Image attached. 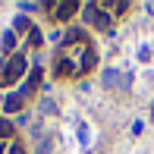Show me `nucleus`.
Wrapping results in <instances>:
<instances>
[{
  "label": "nucleus",
  "instance_id": "f257e3e1",
  "mask_svg": "<svg viewBox=\"0 0 154 154\" xmlns=\"http://www.w3.org/2000/svg\"><path fill=\"white\" fill-rule=\"evenodd\" d=\"M57 75L60 79H79V75L91 72L97 66V54L91 51L88 41H79V44H63L57 54Z\"/></svg>",
  "mask_w": 154,
  "mask_h": 154
},
{
  "label": "nucleus",
  "instance_id": "f03ea898",
  "mask_svg": "<svg viewBox=\"0 0 154 154\" xmlns=\"http://www.w3.org/2000/svg\"><path fill=\"white\" fill-rule=\"evenodd\" d=\"M82 22L85 25H91V29H97V32H110V25H113V16H110L107 10H104L101 3H82Z\"/></svg>",
  "mask_w": 154,
  "mask_h": 154
},
{
  "label": "nucleus",
  "instance_id": "7ed1b4c3",
  "mask_svg": "<svg viewBox=\"0 0 154 154\" xmlns=\"http://www.w3.org/2000/svg\"><path fill=\"white\" fill-rule=\"evenodd\" d=\"M25 72H29V60H25V54H13V57L6 60V66L0 69V88L16 85Z\"/></svg>",
  "mask_w": 154,
  "mask_h": 154
},
{
  "label": "nucleus",
  "instance_id": "20e7f679",
  "mask_svg": "<svg viewBox=\"0 0 154 154\" xmlns=\"http://www.w3.org/2000/svg\"><path fill=\"white\" fill-rule=\"evenodd\" d=\"M44 10L51 13L54 22H69V19H72L75 13L82 10V3H75V0H47Z\"/></svg>",
  "mask_w": 154,
  "mask_h": 154
},
{
  "label": "nucleus",
  "instance_id": "39448f33",
  "mask_svg": "<svg viewBox=\"0 0 154 154\" xmlns=\"http://www.w3.org/2000/svg\"><path fill=\"white\" fill-rule=\"evenodd\" d=\"M41 79H44V72H41V66H32V72L25 75V79H22V88H19V94H22V97H32L35 91H38Z\"/></svg>",
  "mask_w": 154,
  "mask_h": 154
},
{
  "label": "nucleus",
  "instance_id": "423d86ee",
  "mask_svg": "<svg viewBox=\"0 0 154 154\" xmlns=\"http://www.w3.org/2000/svg\"><path fill=\"white\" fill-rule=\"evenodd\" d=\"M16 44H19V35L13 32V29H6L3 35H0V57H6V54H10Z\"/></svg>",
  "mask_w": 154,
  "mask_h": 154
},
{
  "label": "nucleus",
  "instance_id": "0eeeda50",
  "mask_svg": "<svg viewBox=\"0 0 154 154\" xmlns=\"http://www.w3.org/2000/svg\"><path fill=\"white\" fill-rule=\"evenodd\" d=\"M22 101H25V97L19 94V91H13L10 97H3V113H10V116H16L19 110H22Z\"/></svg>",
  "mask_w": 154,
  "mask_h": 154
},
{
  "label": "nucleus",
  "instance_id": "6e6552de",
  "mask_svg": "<svg viewBox=\"0 0 154 154\" xmlns=\"http://www.w3.org/2000/svg\"><path fill=\"white\" fill-rule=\"evenodd\" d=\"M116 85H120V72H116L113 66H107V69L101 72V88H104V91H110V88H116Z\"/></svg>",
  "mask_w": 154,
  "mask_h": 154
},
{
  "label": "nucleus",
  "instance_id": "1a4fd4ad",
  "mask_svg": "<svg viewBox=\"0 0 154 154\" xmlns=\"http://www.w3.org/2000/svg\"><path fill=\"white\" fill-rule=\"evenodd\" d=\"M13 138H16V123H13V120H6V116H0V142H6V145H10Z\"/></svg>",
  "mask_w": 154,
  "mask_h": 154
},
{
  "label": "nucleus",
  "instance_id": "9d476101",
  "mask_svg": "<svg viewBox=\"0 0 154 154\" xmlns=\"http://www.w3.org/2000/svg\"><path fill=\"white\" fill-rule=\"evenodd\" d=\"M97 3H101L104 6V10H107L110 13V16H120V13H126V10H129V3H126V0H97Z\"/></svg>",
  "mask_w": 154,
  "mask_h": 154
},
{
  "label": "nucleus",
  "instance_id": "9b49d317",
  "mask_svg": "<svg viewBox=\"0 0 154 154\" xmlns=\"http://www.w3.org/2000/svg\"><path fill=\"white\" fill-rule=\"evenodd\" d=\"M54 113H57L54 97H41V101H38V116H54Z\"/></svg>",
  "mask_w": 154,
  "mask_h": 154
},
{
  "label": "nucleus",
  "instance_id": "f8f14e48",
  "mask_svg": "<svg viewBox=\"0 0 154 154\" xmlns=\"http://www.w3.org/2000/svg\"><path fill=\"white\" fill-rule=\"evenodd\" d=\"M13 32H16V35H29V32H32V22H29V16H22V13H19V16L13 19Z\"/></svg>",
  "mask_w": 154,
  "mask_h": 154
},
{
  "label": "nucleus",
  "instance_id": "ddd939ff",
  "mask_svg": "<svg viewBox=\"0 0 154 154\" xmlns=\"http://www.w3.org/2000/svg\"><path fill=\"white\" fill-rule=\"evenodd\" d=\"M75 132H79V142L82 145H91V129H88V123H79Z\"/></svg>",
  "mask_w": 154,
  "mask_h": 154
},
{
  "label": "nucleus",
  "instance_id": "4468645a",
  "mask_svg": "<svg viewBox=\"0 0 154 154\" xmlns=\"http://www.w3.org/2000/svg\"><path fill=\"white\" fill-rule=\"evenodd\" d=\"M25 38H29L32 47H41V44H44V35H41V29H35V25H32V32L25 35Z\"/></svg>",
  "mask_w": 154,
  "mask_h": 154
},
{
  "label": "nucleus",
  "instance_id": "2eb2a0df",
  "mask_svg": "<svg viewBox=\"0 0 154 154\" xmlns=\"http://www.w3.org/2000/svg\"><path fill=\"white\" fill-rule=\"evenodd\" d=\"M38 10H44V3H32V0L19 3V13H38Z\"/></svg>",
  "mask_w": 154,
  "mask_h": 154
},
{
  "label": "nucleus",
  "instance_id": "dca6fc26",
  "mask_svg": "<svg viewBox=\"0 0 154 154\" xmlns=\"http://www.w3.org/2000/svg\"><path fill=\"white\" fill-rule=\"evenodd\" d=\"M38 142H41L38 145V154H51L54 151V138H38Z\"/></svg>",
  "mask_w": 154,
  "mask_h": 154
},
{
  "label": "nucleus",
  "instance_id": "f3484780",
  "mask_svg": "<svg viewBox=\"0 0 154 154\" xmlns=\"http://www.w3.org/2000/svg\"><path fill=\"white\" fill-rule=\"evenodd\" d=\"M6 154H25V148L19 142H10V145H6Z\"/></svg>",
  "mask_w": 154,
  "mask_h": 154
},
{
  "label": "nucleus",
  "instance_id": "a211bd4d",
  "mask_svg": "<svg viewBox=\"0 0 154 154\" xmlns=\"http://www.w3.org/2000/svg\"><path fill=\"white\" fill-rule=\"evenodd\" d=\"M129 85H132V75H129V72H123V75H120V88L126 91V88H129Z\"/></svg>",
  "mask_w": 154,
  "mask_h": 154
},
{
  "label": "nucleus",
  "instance_id": "6ab92c4d",
  "mask_svg": "<svg viewBox=\"0 0 154 154\" xmlns=\"http://www.w3.org/2000/svg\"><path fill=\"white\" fill-rule=\"evenodd\" d=\"M142 129H145V123H142V120L132 123V135H142Z\"/></svg>",
  "mask_w": 154,
  "mask_h": 154
},
{
  "label": "nucleus",
  "instance_id": "aec40b11",
  "mask_svg": "<svg viewBox=\"0 0 154 154\" xmlns=\"http://www.w3.org/2000/svg\"><path fill=\"white\" fill-rule=\"evenodd\" d=\"M3 148H6V142H0V154H3Z\"/></svg>",
  "mask_w": 154,
  "mask_h": 154
},
{
  "label": "nucleus",
  "instance_id": "412c9836",
  "mask_svg": "<svg viewBox=\"0 0 154 154\" xmlns=\"http://www.w3.org/2000/svg\"><path fill=\"white\" fill-rule=\"evenodd\" d=\"M0 110H3V97H0Z\"/></svg>",
  "mask_w": 154,
  "mask_h": 154
}]
</instances>
